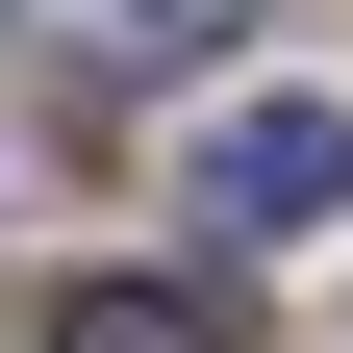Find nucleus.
Here are the masks:
<instances>
[{
    "instance_id": "obj_1",
    "label": "nucleus",
    "mask_w": 353,
    "mask_h": 353,
    "mask_svg": "<svg viewBox=\"0 0 353 353\" xmlns=\"http://www.w3.org/2000/svg\"><path fill=\"white\" fill-rule=\"evenodd\" d=\"M176 202L228 252H303V228H353V101H228L202 152H176Z\"/></svg>"
},
{
    "instance_id": "obj_3",
    "label": "nucleus",
    "mask_w": 353,
    "mask_h": 353,
    "mask_svg": "<svg viewBox=\"0 0 353 353\" xmlns=\"http://www.w3.org/2000/svg\"><path fill=\"white\" fill-rule=\"evenodd\" d=\"M51 353H252V328H228L202 278H76V303H51Z\"/></svg>"
},
{
    "instance_id": "obj_2",
    "label": "nucleus",
    "mask_w": 353,
    "mask_h": 353,
    "mask_svg": "<svg viewBox=\"0 0 353 353\" xmlns=\"http://www.w3.org/2000/svg\"><path fill=\"white\" fill-rule=\"evenodd\" d=\"M26 51L51 76H202V51H252V0H26Z\"/></svg>"
}]
</instances>
